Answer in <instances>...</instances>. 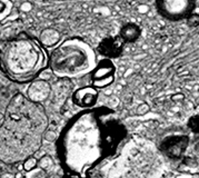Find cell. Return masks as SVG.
I'll return each instance as SVG.
<instances>
[{
  "mask_svg": "<svg viewBox=\"0 0 199 178\" xmlns=\"http://www.w3.org/2000/svg\"><path fill=\"white\" fill-rule=\"evenodd\" d=\"M62 40V35L56 28H45L39 33L38 41L45 49H52Z\"/></svg>",
  "mask_w": 199,
  "mask_h": 178,
  "instance_id": "cell-8",
  "label": "cell"
},
{
  "mask_svg": "<svg viewBox=\"0 0 199 178\" xmlns=\"http://www.w3.org/2000/svg\"><path fill=\"white\" fill-rule=\"evenodd\" d=\"M0 178H15V175L11 173H3L0 175Z\"/></svg>",
  "mask_w": 199,
  "mask_h": 178,
  "instance_id": "cell-17",
  "label": "cell"
},
{
  "mask_svg": "<svg viewBox=\"0 0 199 178\" xmlns=\"http://www.w3.org/2000/svg\"><path fill=\"white\" fill-rule=\"evenodd\" d=\"M149 106H148L147 104H145V103H142V104H140L138 107H137V109H136V113H138V115H145V113H147L148 111H149Z\"/></svg>",
  "mask_w": 199,
  "mask_h": 178,
  "instance_id": "cell-15",
  "label": "cell"
},
{
  "mask_svg": "<svg viewBox=\"0 0 199 178\" xmlns=\"http://www.w3.org/2000/svg\"><path fill=\"white\" fill-rule=\"evenodd\" d=\"M38 166L42 170H48L54 166V160L49 155H45L38 159Z\"/></svg>",
  "mask_w": 199,
  "mask_h": 178,
  "instance_id": "cell-11",
  "label": "cell"
},
{
  "mask_svg": "<svg viewBox=\"0 0 199 178\" xmlns=\"http://www.w3.org/2000/svg\"><path fill=\"white\" fill-rule=\"evenodd\" d=\"M51 85L48 80L38 78V79H33L30 82L28 89H27V96H28L29 100L36 104H40L47 100L51 94Z\"/></svg>",
  "mask_w": 199,
  "mask_h": 178,
  "instance_id": "cell-6",
  "label": "cell"
},
{
  "mask_svg": "<svg viewBox=\"0 0 199 178\" xmlns=\"http://www.w3.org/2000/svg\"><path fill=\"white\" fill-rule=\"evenodd\" d=\"M20 9H21V11H23V12H29V11L32 9V5L30 2H23V5H21V7H20Z\"/></svg>",
  "mask_w": 199,
  "mask_h": 178,
  "instance_id": "cell-16",
  "label": "cell"
},
{
  "mask_svg": "<svg viewBox=\"0 0 199 178\" xmlns=\"http://www.w3.org/2000/svg\"><path fill=\"white\" fill-rule=\"evenodd\" d=\"M186 23L187 25L191 28H196L199 26V13L193 12L190 16H188L186 18Z\"/></svg>",
  "mask_w": 199,
  "mask_h": 178,
  "instance_id": "cell-13",
  "label": "cell"
},
{
  "mask_svg": "<svg viewBox=\"0 0 199 178\" xmlns=\"http://www.w3.org/2000/svg\"><path fill=\"white\" fill-rule=\"evenodd\" d=\"M1 174H2V170H1V168H0V175H1Z\"/></svg>",
  "mask_w": 199,
  "mask_h": 178,
  "instance_id": "cell-20",
  "label": "cell"
},
{
  "mask_svg": "<svg viewBox=\"0 0 199 178\" xmlns=\"http://www.w3.org/2000/svg\"><path fill=\"white\" fill-rule=\"evenodd\" d=\"M12 2L10 0H0V23H2L10 16L12 10Z\"/></svg>",
  "mask_w": 199,
  "mask_h": 178,
  "instance_id": "cell-10",
  "label": "cell"
},
{
  "mask_svg": "<svg viewBox=\"0 0 199 178\" xmlns=\"http://www.w3.org/2000/svg\"><path fill=\"white\" fill-rule=\"evenodd\" d=\"M155 6L162 18L177 23L195 12L196 0H155Z\"/></svg>",
  "mask_w": 199,
  "mask_h": 178,
  "instance_id": "cell-3",
  "label": "cell"
},
{
  "mask_svg": "<svg viewBox=\"0 0 199 178\" xmlns=\"http://www.w3.org/2000/svg\"><path fill=\"white\" fill-rule=\"evenodd\" d=\"M124 45H125V42L122 41V39L119 36L107 37L100 41L97 50L103 58L115 59L119 57L122 52Z\"/></svg>",
  "mask_w": 199,
  "mask_h": 178,
  "instance_id": "cell-7",
  "label": "cell"
},
{
  "mask_svg": "<svg viewBox=\"0 0 199 178\" xmlns=\"http://www.w3.org/2000/svg\"><path fill=\"white\" fill-rule=\"evenodd\" d=\"M15 178H23V174L21 173H17L16 175H15Z\"/></svg>",
  "mask_w": 199,
  "mask_h": 178,
  "instance_id": "cell-18",
  "label": "cell"
},
{
  "mask_svg": "<svg viewBox=\"0 0 199 178\" xmlns=\"http://www.w3.org/2000/svg\"><path fill=\"white\" fill-rule=\"evenodd\" d=\"M23 169L26 170V172H31L33 169L37 167L38 165V159L36 158L35 156H29L28 158L25 159V162H23Z\"/></svg>",
  "mask_w": 199,
  "mask_h": 178,
  "instance_id": "cell-12",
  "label": "cell"
},
{
  "mask_svg": "<svg viewBox=\"0 0 199 178\" xmlns=\"http://www.w3.org/2000/svg\"><path fill=\"white\" fill-rule=\"evenodd\" d=\"M98 98H99L98 89L91 85L78 88L72 92V96H71L72 103L82 109L93 108L98 101Z\"/></svg>",
  "mask_w": 199,
  "mask_h": 178,
  "instance_id": "cell-5",
  "label": "cell"
},
{
  "mask_svg": "<svg viewBox=\"0 0 199 178\" xmlns=\"http://www.w3.org/2000/svg\"><path fill=\"white\" fill-rule=\"evenodd\" d=\"M141 35V29L137 23H126L119 30V37L125 42H135L137 41Z\"/></svg>",
  "mask_w": 199,
  "mask_h": 178,
  "instance_id": "cell-9",
  "label": "cell"
},
{
  "mask_svg": "<svg viewBox=\"0 0 199 178\" xmlns=\"http://www.w3.org/2000/svg\"><path fill=\"white\" fill-rule=\"evenodd\" d=\"M0 66L17 82L32 81L48 67V55L40 42L23 33L0 42Z\"/></svg>",
  "mask_w": 199,
  "mask_h": 178,
  "instance_id": "cell-1",
  "label": "cell"
},
{
  "mask_svg": "<svg viewBox=\"0 0 199 178\" xmlns=\"http://www.w3.org/2000/svg\"><path fill=\"white\" fill-rule=\"evenodd\" d=\"M2 119H3V115L2 113H0V121H1Z\"/></svg>",
  "mask_w": 199,
  "mask_h": 178,
  "instance_id": "cell-19",
  "label": "cell"
},
{
  "mask_svg": "<svg viewBox=\"0 0 199 178\" xmlns=\"http://www.w3.org/2000/svg\"><path fill=\"white\" fill-rule=\"evenodd\" d=\"M44 138H45L47 141L52 142V141H55V140L57 139V134H56L55 130L48 129L45 134H44Z\"/></svg>",
  "mask_w": 199,
  "mask_h": 178,
  "instance_id": "cell-14",
  "label": "cell"
},
{
  "mask_svg": "<svg viewBox=\"0 0 199 178\" xmlns=\"http://www.w3.org/2000/svg\"><path fill=\"white\" fill-rule=\"evenodd\" d=\"M97 64L96 50L77 37L61 40L48 55V68L55 77L65 80L90 75Z\"/></svg>",
  "mask_w": 199,
  "mask_h": 178,
  "instance_id": "cell-2",
  "label": "cell"
},
{
  "mask_svg": "<svg viewBox=\"0 0 199 178\" xmlns=\"http://www.w3.org/2000/svg\"><path fill=\"white\" fill-rule=\"evenodd\" d=\"M116 66L113 59L103 58L96 65L90 74L91 86L97 89H105L113 85L115 81Z\"/></svg>",
  "mask_w": 199,
  "mask_h": 178,
  "instance_id": "cell-4",
  "label": "cell"
},
{
  "mask_svg": "<svg viewBox=\"0 0 199 178\" xmlns=\"http://www.w3.org/2000/svg\"><path fill=\"white\" fill-rule=\"evenodd\" d=\"M0 88H1V87H0Z\"/></svg>",
  "mask_w": 199,
  "mask_h": 178,
  "instance_id": "cell-21",
  "label": "cell"
}]
</instances>
